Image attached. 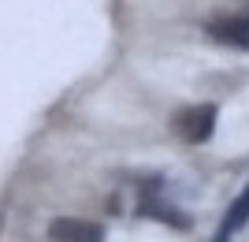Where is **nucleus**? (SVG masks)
<instances>
[{
  "instance_id": "f257e3e1",
  "label": "nucleus",
  "mask_w": 249,
  "mask_h": 242,
  "mask_svg": "<svg viewBox=\"0 0 249 242\" xmlns=\"http://www.w3.org/2000/svg\"><path fill=\"white\" fill-rule=\"evenodd\" d=\"M212 127H216V108L212 105H197V108H186V112L175 116V130L186 142H208Z\"/></svg>"
},
{
  "instance_id": "f03ea898",
  "label": "nucleus",
  "mask_w": 249,
  "mask_h": 242,
  "mask_svg": "<svg viewBox=\"0 0 249 242\" xmlns=\"http://www.w3.org/2000/svg\"><path fill=\"white\" fill-rule=\"evenodd\" d=\"M52 242H101V227L89 220H74V216H60L49 223Z\"/></svg>"
},
{
  "instance_id": "7ed1b4c3",
  "label": "nucleus",
  "mask_w": 249,
  "mask_h": 242,
  "mask_svg": "<svg viewBox=\"0 0 249 242\" xmlns=\"http://www.w3.org/2000/svg\"><path fill=\"white\" fill-rule=\"evenodd\" d=\"M208 34L223 45L249 49V19H216V22H208Z\"/></svg>"
},
{
  "instance_id": "20e7f679",
  "label": "nucleus",
  "mask_w": 249,
  "mask_h": 242,
  "mask_svg": "<svg viewBox=\"0 0 249 242\" xmlns=\"http://www.w3.org/2000/svg\"><path fill=\"white\" fill-rule=\"evenodd\" d=\"M249 220V186L242 190V198L234 201V205H231V212H227V220H223V227H219V235H216V242H227L231 235L238 231L242 223Z\"/></svg>"
},
{
  "instance_id": "39448f33",
  "label": "nucleus",
  "mask_w": 249,
  "mask_h": 242,
  "mask_svg": "<svg viewBox=\"0 0 249 242\" xmlns=\"http://www.w3.org/2000/svg\"><path fill=\"white\" fill-rule=\"evenodd\" d=\"M142 216H153V220H164V223H171V227H186V216L182 212H171V205H160V201H153V198H145L142 201Z\"/></svg>"
}]
</instances>
